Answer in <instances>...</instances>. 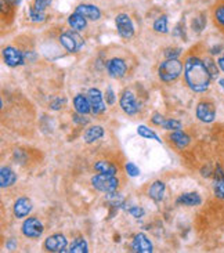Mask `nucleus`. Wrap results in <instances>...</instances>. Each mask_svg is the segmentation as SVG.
<instances>
[{"instance_id": "1", "label": "nucleus", "mask_w": 224, "mask_h": 253, "mask_svg": "<svg viewBox=\"0 0 224 253\" xmlns=\"http://www.w3.org/2000/svg\"><path fill=\"white\" fill-rule=\"evenodd\" d=\"M184 79L190 89L195 93H205L210 86L212 76L207 71L205 61L191 55L184 64Z\"/></svg>"}, {"instance_id": "2", "label": "nucleus", "mask_w": 224, "mask_h": 253, "mask_svg": "<svg viewBox=\"0 0 224 253\" xmlns=\"http://www.w3.org/2000/svg\"><path fill=\"white\" fill-rule=\"evenodd\" d=\"M183 72V64L179 58H166L158 68V76L162 82H174Z\"/></svg>"}, {"instance_id": "3", "label": "nucleus", "mask_w": 224, "mask_h": 253, "mask_svg": "<svg viewBox=\"0 0 224 253\" xmlns=\"http://www.w3.org/2000/svg\"><path fill=\"white\" fill-rule=\"evenodd\" d=\"M91 184L97 191L111 194L118 191L119 187V180L117 179L115 174H105V173H99L91 179Z\"/></svg>"}, {"instance_id": "4", "label": "nucleus", "mask_w": 224, "mask_h": 253, "mask_svg": "<svg viewBox=\"0 0 224 253\" xmlns=\"http://www.w3.org/2000/svg\"><path fill=\"white\" fill-rule=\"evenodd\" d=\"M60 43L68 53H78L85 45V40L78 31H67L60 36Z\"/></svg>"}, {"instance_id": "5", "label": "nucleus", "mask_w": 224, "mask_h": 253, "mask_svg": "<svg viewBox=\"0 0 224 253\" xmlns=\"http://www.w3.org/2000/svg\"><path fill=\"white\" fill-rule=\"evenodd\" d=\"M118 34L123 39H132L135 36V25L132 18L127 14H118L115 18Z\"/></svg>"}, {"instance_id": "6", "label": "nucleus", "mask_w": 224, "mask_h": 253, "mask_svg": "<svg viewBox=\"0 0 224 253\" xmlns=\"http://www.w3.org/2000/svg\"><path fill=\"white\" fill-rule=\"evenodd\" d=\"M3 58H4V63L6 65H9L11 68H16V67H19L22 64L25 63V55L21 50H18L13 46H7L4 47L3 50Z\"/></svg>"}, {"instance_id": "7", "label": "nucleus", "mask_w": 224, "mask_h": 253, "mask_svg": "<svg viewBox=\"0 0 224 253\" xmlns=\"http://www.w3.org/2000/svg\"><path fill=\"white\" fill-rule=\"evenodd\" d=\"M45 231L42 221L36 217H29L22 224V234L28 238H39Z\"/></svg>"}, {"instance_id": "8", "label": "nucleus", "mask_w": 224, "mask_h": 253, "mask_svg": "<svg viewBox=\"0 0 224 253\" xmlns=\"http://www.w3.org/2000/svg\"><path fill=\"white\" fill-rule=\"evenodd\" d=\"M119 104H121V108L125 111V114L130 115V117H133L140 111L138 101L136 100L135 94L129 90L123 91V94L121 96V100H119Z\"/></svg>"}, {"instance_id": "9", "label": "nucleus", "mask_w": 224, "mask_h": 253, "mask_svg": "<svg viewBox=\"0 0 224 253\" xmlns=\"http://www.w3.org/2000/svg\"><path fill=\"white\" fill-rule=\"evenodd\" d=\"M68 246V239L65 238V235L63 234H54L47 236L45 241L46 251L54 253L65 252Z\"/></svg>"}, {"instance_id": "10", "label": "nucleus", "mask_w": 224, "mask_h": 253, "mask_svg": "<svg viewBox=\"0 0 224 253\" xmlns=\"http://www.w3.org/2000/svg\"><path fill=\"white\" fill-rule=\"evenodd\" d=\"M197 118L204 123H212L216 118V107L213 102L201 101L197 105Z\"/></svg>"}, {"instance_id": "11", "label": "nucleus", "mask_w": 224, "mask_h": 253, "mask_svg": "<svg viewBox=\"0 0 224 253\" xmlns=\"http://www.w3.org/2000/svg\"><path fill=\"white\" fill-rule=\"evenodd\" d=\"M87 97H89L90 105H91V112L94 115H100V114H104L105 109H107V104L104 102L103 100V94L99 89H90L87 93Z\"/></svg>"}, {"instance_id": "12", "label": "nucleus", "mask_w": 224, "mask_h": 253, "mask_svg": "<svg viewBox=\"0 0 224 253\" xmlns=\"http://www.w3.org/2000/svg\"><path fill=\"white\" fill-rule=\"evenodd\" d=\"M107 71H108V75L111 76V78H114V79H121V78H123L127 72V65H126L125 60H122V58H112V60H109L107 63Z\"/></svg>"}, {"instance_id": "13", "label": "nucleus", "mask_w": 224, "mask_h": 253, "mask_svg": "<svg viewBox=\"0 0 224 253\" xmlns=\"http://www.w3.org/2000/svg\"><path fill=\"white\" fill-rule=\"evenodd\" d=\"M132 248L135 252L138 253H151L154 251L153 242L148 239V236L143 233L137 234L133 238V242H132Z\"/></svg>"}, {"instance_id": "14", "label": "nucleus", "mask_w": 224, "mask_h": 253, "mask_svg": "<svg viewBox=\"0 0 224 253\" xmlns=\"http://www.w3.org/2000/svg\"><path fill=\"white\" fill-rule=\"evenodd\" d=\"M13 210H14V216L17 217V219L27 217L31 213V210H32V202H31V199L27 198V197L18 198L16 201V203H14Z\"/></svg>"}, {"instance_id": "15", "label": "nucleus", "mask_w": 224, "mask_h": 253, "mask_svg": "<svg viewBox=\"0 0 224 253\" xmlns=\"http://www.w3.org/2000/svg\"><path fill=\"white\" fill-rule=\"evenodd\" d=\"M75 11L82 14L83 17H86L87 19H91V21H97V19L101 18V10L97 6H94V4L83 3V4H79Z\"/></svg>"}, {"instance_id": "16", "label": "nucleus", "mask_w": 224, "mask_h": 253, "mask_svg": "<svg viewBox=\"0 0 224 253\" xmlns=\"http://www.w3.org/2000/svg\"><path fill=\"white\" fill-rule=\"evenodd\" d=\"M73 108L76 109V112L87 115L91 112V105H90L89 97H86L85 94H76L73 97Z\"/></svg>"}, {"instance_id": "17", "label": "nucleus", "mask_w": 224, "mask_h": 253, "mask_svg": "<svg viewBox=\"0 0 224 253\" xmlns=\"http://www.w3.org/2000/svg\"><path fill=\"white\" fill-rule=\"evenodd\" d=\"M177 205H184V206H198L202 203V198L199 197V194L197 192H186V194H181L177 201H176Z\"/></svg>"}, {"instance_id": "18", "label": "nucleus", "mask_w": 224, "mask_h": 253, "mask_svg": "<svg viewBox=\"0 0 224 253\" xmlns=\"http://www.w3.org/2000/svg\"><path fill=\"white\" fill-rule=\"evenodd\" d=\"M16 181H17V174L13 172L10 168L3 166V168L0 169V187H1V188L11 187Z\"/></svg>"}, {"instance_id": "19", "label": "nucleus", "mask_w": 224, "mask_h": 253, "mask_svg": "<svg viewBox=\"0 0 224 253\" xmlns=\"http://www.w3.org/2000/svg\"><path fill=\"white\" fill-rule=\"evenodd\" d=\"M163 195H165V183L162 180L154 181L148 190V197L155 202H161Z\"/></svg>"}, {"instance_id": "20", "label": "nucleus", "mask_w": 224, "mask_h": 253, "mask_svg": "<svg viewBox=\"0 0 224 253\" xmlns=\"http://www.w3.org/2000/svg\"><path fill=\"white\" fill-rule=\"evenodd\" d=\"M103 136H104V129L97 125V126H90L89 129L85 132L83 140H85V143H87V144H93V143H96V141L100 140Z\"/></svg>"}, {"instance_id": "21", "label": "nucleus", "mask_w": 224, "mask_h": 253, "mask_svg": "<svg viewBox=\"0 0 224 253\" xmlns=\"http://www.w3.org/2000/svg\"><path fill=\"white\" fill-rule=\"evenodd\" d=\"M213 191L219 199L224 201V172L217 168L215 170V183H213Z\"/></svg>"}, {"instance_id": "22", "label": "nucleus", "mask_w": 224, "mask_h": 253, "mask_svg": "<svg viewBox=\"0 0 224 253\" xmlns=\"http://www.w3.org/2000/svg\"><path fill=\"white\" fill-rule=\"evenodd\" d=\"M68 24H69V27H71L73 31H78V32H79V31L86 29V27H87V18L75 11L73 14L69 16V18H68Z\"/></svg>"}, {"instance_id": "23", "label": "nucleus", "mask_w": 224, "mask_h": 253, "mask_svg": "<svg viewBox=\"0 0 224 253\" xmlns=\"http://www.w3.org/2000/svg\"><path fill=\"white\" fill-rule=\"evenodd\" d=\"M169 138H171L172 143L177 145L179 148H184L190 144V136L181 130H173V133L169 136Z\"/></svg>"}, {"instance_id": "24", "label": "nucleus", "mask_w": 224, "mask_h": 253, "mask_svg": "<svg viewBox=\"0 0 224 253\" xmlns=\"http://www.w3.org/2000/svg\"><path fill=\"white\" fill-rule=\"evenodd\" d=\"M87 242L85 241V238L82 236H78L72 241L69 249H67V252L71 253H87Z\"/></svg>"}, {"instance_id": "25", "label": "nucleus", "mask_w": 224, "mask_h": 253, "mask_svg": "<svg viewBox=\"0 0 224 253\" xmlns=\"http://www.w3.org/2000/svg\"><path fill=\"white\" fill-rule=\"evenodd\" d=\"M94 170H97L99 173H105V174H117L118 172L117 166L108 161H99L94 163Z\"/></svg>"}, {"instance_id": "26", "label": "nucleus", "mask_w": 224, "mask_h": 253, "mask_svg": "<svg viewBox=\"0 0 224 253\" xmlns=\"http://www.w3.org/2000/svg\"><path fill=\"white\" fill-rule=\"evenodd\" d=\"M137 133H138V136L143 137V138H147V140H155V141H158V143H162V140L158 137V135L153 132L150 127H147L145 125H140V126L137 127Z\"/></svg>"}, {"instance_id": "27", "label": "nucleus", "mask_w": 224, "mask_h": 253, "mask_svg": "<svg viewBox=\"0 0 224 253\" xmlns=\"http://www.w3.org/2000/svg\"><path fill=\"white\" fill-rule=\"evenodd\" d=\"M154 31L158 34H168L169 28H168V17L166 16H161L159 18H156L154 21Z\"/></svg>"}, {"instance_id": "28", "label": "nucleus", "mask_w": 224, "mask_h": 253, "mask_svg": "<svg viewBox=\"0 0 224 253\" xmlns=\"http://www.w3.org/2000/svg\"><path fill=\"white\" fill-rule=\"evenodd\" d=\"M107 201L109 205H112V206H115V208H121V206H123V203H125L123 197H122L121 194H118L117 191H115V192H111V194H107Z\"/></svg>"}, {"instance_id": "29", "label": "nucleus", "mask_w": 224, "mask_h": 253, "mask_svg": "<svg viewBox=\"0 0 224 253\" xmlns=\"http://www.w3.org/2000/svg\"><path fill=\"white\" fill-rule=\"evenodd\" d=\"M29 18H31L32 22H36V24H39V22H45L46 21L45 11L36 10L31 6V7H29Z\"/></svg>"}, {"instance_id": "30", "label": "nucleus", "mask_w": 224, "mask_h": 253, "mask_svg": "<svg viewBox=\"0 0 224 253\" xmlns=\"http://www.w3.org/2000/svg\"><path fill=\"white\" fill-rule=\"evenodd\" d=\"M204 61H205V65H207V71H209V73H210L212 79H217V76H219V68H217V64H216L212 58H205Z\"/></svg>"}, {"instance_id": "31", "label": "nucleus", "mask_w": 224, "mask_h": 253, "mask_svg": "<svg viewBox=\"0 0 224 253\" xmlns=\"http://www.w3.org/2000/svg\"><path fill=\"white\" fill-rule=\"evenodd\" d=\"M162 127L166 130H181V122L176 120V119H165Z\"/></svg>"}, {"instance_id": "32", "label": "nucleus", "mask_w": 224, "mask_h": 253, "mask_svg": "<svg viewBox=\"0 0 224 253\" xmlns=\"http://www.w3.org/2000/svg\"><path fill=\"white\" fill-rule=\"evenodd\" d=\"M213 16H215L216 22L222 28H224V4H219V6L216 7Z\"/></svg>"}, {"instance_id": "33", "label": "nucleus", "mask_w": 224, "mask_h": 253, "mask_svg": "<svg viewBox=\"0 0 224 253\" xmlns=\"http://www.w3.org/2000/svg\"><path fill=\"white\" fill-rule=\"evenodd\" d=\"M126 212L136 217V219H140V217H143L145 215V210L143 208H140V206H129V208H126Z\"/></svg>"}, {"instance_id": "34", "label": "nucleus", "mask_w": 224, "mask_h": 253, "mask_svg": "<svg viewBox=\"0 0 224 253\" xmlns=\"http://www.w3.org/2000/svg\"><path fill=\"white\" fill-rule=\"evenodd\" d=\"M125 169H126V173H127L130 177H137V176L140 174V169L137 168V165H135V163L132 162L126 163Z\"/></svg>"}, {"instance_id": "35", "label": "nucleus", "mask_w": 224, "mask_h": 253, "mask_svg": "<svg viewBox=\"0 0 224 253\" xmlns=\"http://www.w3.org/2000/svg\"><path fill=\"white\" fill-rule=\"evenodd\" d=\"M205 24H207V21H205V17H195V19L192 21V29L194 31H197V32H201L204 28H205Z\"/></svg>"}, {"instance_id": "36", "label": "nucleus", "mask_w": 224, "mask_h": 253, "mask_svg": "<svg viewBox=\"0 0 224 253\" xmlns=\"http://www.w3.org/2000/svg\"><path fill=\"white\" fill-rule=\"evenodd\" d=\"M50 4H52V0H34L32 7L36 10H40V11H45Z\"/></svg>"}, {"instance_id": "37", "label": "nucleus", "mask_w": 224, "mask_h": 253, "mask_svg": "<svg viewBox=\"0 0 224 253\" xmlns=\"http://www.w3.org/2000/svg\"><path fill=\"white\" fill-rule=\"evenodd\" d=\"M181 54V49L180 47H169L165 50V57L166 58H179Z\"/></svg>"}, {"instance_id": "38", "label": "nucleus", "mask_w": 224, "mask_h": 253, "mask_svg": "<svg viewBox=\"0 0 224 253\" xmlns=\"http://www.w3.org/2000/svg\"><path fill=\"white\" fill-rule=\"evenodd\" d=\"M72 120H73L76 125H87V123H89V119L85 118V115H83V114H79V112L73 115Z\"/></svg>"}, {"instance_id": "39", "label": "nucleus", "mask_w": 224, "mask_h": 253, "mask_svg": "<svg viewBox=\"0 0 224 253\" xmlns=\"http://www.w3.org/2000/svg\"><path fill=\"white\" fill-rule=\"evenodd\" d=\"M105 99H107L108 105H114L115 101H117V99H115V93H114V90H112L111 87H108L107 91H105Z\"/></svg>"}, {"instance_id": "40", "label": "nucleus", "mask_w": 224, "mask_h": 253, "mask_svg": "<svg viewBox=\"0 0 224 253\" xmlns=\"http://www.w3.org/2000/svg\"><path fill=\"white\" fill-rule=\"evenodd\" d=\"M64 104H65L64 99H55L54 101H52L50 108L54 109V111H58V109H61V107H64Z\"/></svg>"}, {"instance_id": "41", "label": "nucleus", "mask_w": 224, "mask_h": 253, "mask_svg": "<svg viewBox=\"0 0 224 253\" xmlns=\"http://www.w3.org/2000/svg\"><path fill=\"white\" fill-rule=\"evenodd\" d=\"M163 120H165V118L162 117L161 114H154V117H153V123H154V125H159V126H162Z\"/></svg>"}, {"instance_id": "42", "label": "nucleus", "mask_w": 224, "mask_h": 253, "mask_svg": "<svg viewBox=\"0 0 224 253\" xmlns=\"http://www.w3.org/2000/svg\"><path fill=\"white\" fill-rule=\"evenodd\" d=\"M6 246H7V249H10V251H14L16 249V239H10L9 242L6 244Z\"/></svg>"}, {"instance_id": "43", "label": "nucleus", "mask_w": 224, "mask_h": 253, "mask_svg": "<svg viewBox=\"0 0 224 253\" xmlns=\"http://www.w3.org/2000/svg\"><path fill=\"white\" fill-rule=\"evenodd\" d=\"M217 65H219V68H220V69H222V71L224 72V54L222 55L219 60H217Z\"/></svg>"}, {"instance_id": "44", "label": "nucleus", "mask_w": 224, "mask_h": 253, "mask_svg": "<svg viewBox=\"0 0 224 253\" xmlns=\"http://www.w3.org/2000/svg\"><path fill=\"white\" fill-rule=\"evenodd\" d=\"M219 84H220V87L224 90V78L223 79H219Z\"/></svg>"}]
</instances>
